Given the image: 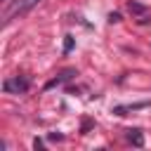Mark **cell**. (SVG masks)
I'll return each mask as SVG.
<instances>
[{"instance_id":"obj_1","label":"cell","mask_w":151,"mask_h":151,"mask_svg":"<svg viewBox=\"0 0 151 151\" xmlns=\"http://www.w3.org/2000/svg\"><path fill=\"white\" fill-rule=\"evenodd\" d=\"M38 2H40V0H7L5 12H2V26H7V24H12L14 19L28 14Z\"/></svg>"},{"instance_id":"obj_2","label":"cell","mask_w":151,"mask_h":151,"mask_svg":"<svg viewBox=\"0 0 151 151\" xmlns=\"http://www.w3.org/2000/svg\"><path fill=\"white\" fill-rule=\"evenodd\" d=\"M2 90L7 92V94H19V92H26L28 90V80H24V78H7L5 83H2Z\"/></svg>"},{"instance_id":"obj_3","label":"cell","mask_w":151,"mask_h":151,"mask_svg":"<svg viewBox=\"0 0 151 151\" xmlns=\"http://www.w3.org/2000/svg\"><path fill=\"white\" fill-rule=\"evenodd\" d=\"M127 139H130L134 146H142V144H144V137H142V132H139V130H130Z\"/></svg>"},{"instance_id":"obj_4","label":"cell","mask_w":151,"mask_h":151,"mask_svg":"<svg viewBox=\"0 0 151 151\" xmlns=\"http://www.w3.org/2000/svg\"><path fill=\"white\" fill-rule=\"evenodd\" d=\"M130 12H144V7H142V5H134V2H130Z\"/></svg>"},{"instance_id":"obj_5","label":"cell","mask_w":151,"mask_h":151,"mask_svg":"<svg viewBox=\"0 0 151 151\" xmlns=\"http://www.w3.org/2000/svg\"><path fill=\"white\" fill-rule=\"evenodd\" d=\"M71 47H73V40H71V38H66V45H64V50H66V52H68V50H71Z\"/></svg>"},{"instance_id":"obj_6","label":"cell","mask_w":151,"mask_h":151,"mask_svg":"<svg viewBox=\"0 0 151 151\" xmlns=\"http://www.w3.org/2000/svg\"><path fill=\"white\" fill-rule=\"evenodd\" d=\"M5 2H7V0H5Z\"/></svg>"}]
</instances>
